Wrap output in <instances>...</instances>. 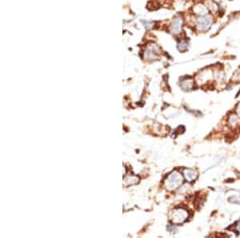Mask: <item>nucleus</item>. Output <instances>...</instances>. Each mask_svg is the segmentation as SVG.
<instances>
[{
	"label": "nucleus",
	"mask_w": 240,
	"mask_h": 238,
	"mask_svg": "<svg viewBox=\"0 0 240 238\" xmlns=\"http://www.w3.org/2000/svg\"><path fill=\"white\" fill-rule=\"evenodd\" d=\"M183 177L178 172H173L171 173L164 182V186L167 190H174L179 188L181 184L183 183Z\"/></svg>",
	"instance_id": "obj_1"
},
{
	"label": "nucleus",
	"mask_w": 240,
	"mask_h": 238,
	"mask_svg": "<svg viewBox=\"0 0 240 238\" xmlns=\"http://www.w3.org/2000/svg\"><path fill=\"white\" fill-rule=\"evenodd\" d=\"M189 213L187 209L183 208H177L171 212L170 214V219L173 224H182L188 218Z\"/></svg>",
	"instance_id": "obj_2"
},
{
	"label": "nucleus",
	"mask_w": 240,
	"mask_h": 238,
	"mask_svg": "<svg viewBox=\"0 0 240 238\" xmlns=\"http://www.w3.org/2000/svg\"><path fill=\"white\" fill-rule=\"evenodd\" d=\"M212 23V18L209 14H203L196 21V26L199 31H208Z\"/></svg>",
	"instance_id": "obj_3"
},
{
	"label": "nucleus",
	"mask_w": 240,
	"mask_h": 238,
	"mask_svg": "<svg viewBox=\"0 0 240 238\" xmlns=\"http://www.w3.org/2000/svg\"><path fill=\"white\" fill-rule=\"evenodd\" d=\"M182 26H183V18L181 17L175 18L171 25V32L174 35H179L182 31Z\"/></svg>",
	"instance_id": "obj_4"
},
{
	"label": "nucleus",
	"mask_w": 240,
	"mask_h": 238,
	"mask_svg": "<svg viewBox=\"0 0 240 238\" xmlns=\"http://www.w3.org/2000/svg\"><path fill=\"white\" fill-rule=\"evenodd\" d=\"M183 173H184L186 179L188 181H193L197 178V173L192 169H185Z\"/></svg>",
	"instance_id": "obj_5"
},
{
	"label": "nucleus",
	"mask_w": 240,
	"mask_h": 238,
	"mask_svg": "<svg viewBox=\"0 0 240 238\" xmlns=\"http://www.w3.org/2000/svg\"><path fill=\"white\" fill-rule=\"evenodd\" d=\"M193 86H194L193 79H191V78L184 79V80H183L181 83V87L184 91H190V90L192 89Z\"/></svg>",
	"instance_id": "obj_6"
},
{
	"label": "nucleus",
	"mask_w": 240,
	"mask_h": 238,
	"mask_svg": "<svg viewBox=\"0 0 240 238\" xmlns=\"http://www.w3.org/2000/svg\"><path fill=\"white\" fill-rule=\"evenodd\" d=\"M139 179L135 176H129L124 179V184L126 185H133L138 184Z\"/></svg>",
	"instance_id": "obj_7"
},
{
	"label": "nucleus",
	"mask_w": 240,
	"mask_h": 238,
	"mask_svg": "<svg viewBox=\"0 0 240 238\" xmlns=\"http://www.w3.org/2000/svg\"><path fill=\"white\" fill-rule=\"evenodd\" d=\"M238 117L234 116V115H231V116L229 117V119H228V123H229V124H230L231 127H235L236 125L238 124Z\"/></svg>",
	"instance_id": "obj_8"
},
{
	"label": "nucleus",
	"mask_w": 240,
	"mask_h": 238,
	"mask_svg": "<svg viewBox=\"0 0 240 238\" xmlns=\"http://www.w3.org/2000/svg\"><path fill=\"white\" fill-rule=\"evenodd\" d=\"M177 47L180 51H186V50L188 48V43H187V41H186V40L181 41L180 43H178Z\"/></svg>",
	"instance_id": "obj_9"
},
{
	"label": "nucleus",
	"mask_w": 240,
	"mask_h": 238,
	"mask_svg": "<svg viewBox=\"0 0 240 238\" xmlns=\"http://www.w3.org/2000/svg\"><path fill=\"white\" fill-rule=\"evenodd\" d=\"M236 112H237V113H238V116L240 117V104H238V106H237V109H236Z\"/></svg>",
	"instance_id": "obj_10"
},
{
	"label": "nucleus",
	"mask_w": 240,
	"mask_h": 238,
	"mask_svg": "<svg viewBox=\"0 0 240 238\" xmlns=\"http://www.w3.org/2000/svg\"><path fill=\"white\" fill-rule=\"evenodd\" d=\"M238 75H239V77H240V68H239V70L238 71Z\"/></svg>",
	"instance_id": "obj_11"
}]
</instances>
